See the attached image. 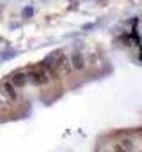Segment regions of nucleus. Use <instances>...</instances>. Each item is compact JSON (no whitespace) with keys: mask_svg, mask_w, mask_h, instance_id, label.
Segmentation results:
<instances>
[{"mask_svg":"<svg viewBox=\"0 0 142 152\" xmlns=\"http://www.w3.org/2000/svg\"><path fill=\"white\" fill-rule=\"evenodd\" d=\"M27 76H29V81L32 83V85H37V87H43V85H48L50 83V76H48V73L43 69V67H37V69H32V71H29L27 73Z\"/></svg>","mask_w":142,"mask_h":152,"instance_id":"obj_1","label":"nucleus"},{"mask_svg":"<svg viewBox=\"0 0 142 152\" xmlns=\"http://www.w3.org/2000/svg\"><path fill=\"white\" fill-rule=\"evenodd\" d=\"M55 69H57V73H59V76H61V78L71 76V73L75 71V69H73V66H71L70 57H66L64 53L57 58V66H55Z\"/></svg>","mask_w":142,"mask_h":152,"instance_id":"obj_2","label":"nucleus"},{"mask_svg":"<svg viewBox=\"0 0 142 152\" xmlns=\"http://www.w3.org/2000/svg\"><path fill=\"white\" fill-rule=\"evenodd\" d=\"M70 60H71V66H73L75 71H80V69L85 67V57H84L80 51H75V53L70 57Z\"/></svg>","mask_w":142,"mask_h":152,"instance_id":"obj_3","label":"nucleus"},{"mask_svg":"<svg viewBox=\"0 0 142 152\" xmlns=\"http://www.w3.org/2000/svg\"><path fill=\"white\" fill-rule=\"evenodd\" d=\"M2 92L5 94V97H7L9 101H16V99H18L16 87H14L11 81H4V83H2Z\"/></svg>","mask_w":142,"mask_h":152,"instance_id":"obj_4","label":"nucleus"},{"mask_svg":"<svg viewBox=\"0 0 142 152\" xmlns=\"http://www.w3.org/2000/svg\"><path fill=\"white\" fill-rule=\"evenodd\" d=\"M11 83L16 88H23L29 83V76H27V73H14V75L11 76Z\"/></svg>","mask_w":142,"mask_h":152,"instance_id":"obj_5","label":"nucleus"},{"mask_svg":"<svg viewBox=\"0 0 142 152\" xmlns=\"http://www.w3.org/2000/svg\"><path fill=\"white\" fill-rule=\"evenodd\" d=\"M114 151H135V143L130 140V138H124L121 143H117L114 147Z\"/></svg>","mask_w":142,"mask_h":152,"instance_id":"obj_6","label":"nucleus"},{"mask_svg":"<svg viewBox=\"0 0 142 152\" xmlns=\"http://www.w3.org/2000/svg\"><path fill=\"white\" fill-rule=\"evenodd\" d=\"M21 16H23V18H32V16H34V9H32L30 5L25 7V9L21 11Z\"/></svg>","mask_w":142,"mask_h":152,"instance_id":"obj_7","label":"nucleus"}]
</instances>
